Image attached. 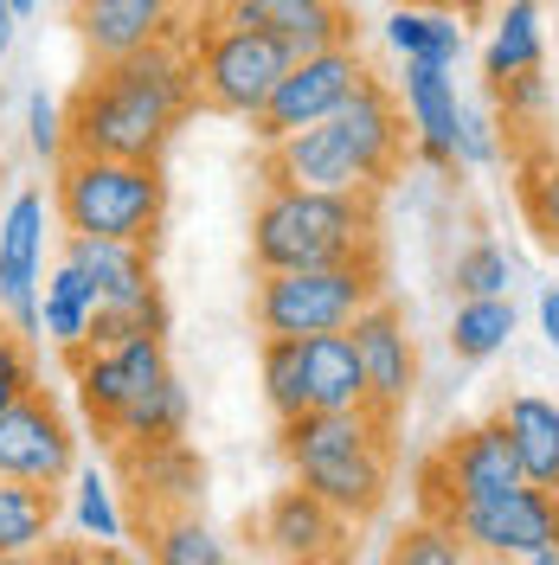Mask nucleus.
<instances>
[{
    "label": "nucleus",
    "mask_w": 559,
    "mask_h": 565,
    "mask_svg": "<svg viewBox=\"0 0 559 565\" xmlns=\"http://www.w3.org/2000/svg\"><path fill=\"white\" fill-rule=\"evenodd\" d=\"M200 109L193 84V45L187 33L129 52L116 65H91L65 109L71 154H109V161H161L175 129Z\"/></svg>",
    "instance_id": "1"
},
{
    "label": "nucleus",
    "mask_w": 559,
    "mask_h": 565,
    "mask_svg": "<svg viewBox=\"0 0 559 565\" xmlns=\"http://www.w3.org/2000/svg\"><path fill=\"white\" fill-rule=\"evenodd\" d=\"M289 482L315 489L341 521H373L392 494V418L367 412H303L277 424Z\"/></svg>",
    "instance_id": "2"
},
{
    "label": "nucleus",
    "mask_w": 559,
    "mask_h": 565,
    "mask_svg": "<svg viewBox=\"0 0 559 565\" xmlns=\"http://www.w3.org/2000/svg\"><path fill=\"white\" fill-rule=\"evenodd\" d=\"M380 250V193H309L264 180L251 206V264L264 270H315Z\"/></svg>",
    "instance_id": "3"
},
{
    "label": "nucleus",
    "mask_w": 559,
    "mask_h": 565,
    "mask_svg": "<svg viewBox=\"0 0 559 565\" xmlns=\"http://www.w3.org/2000/svg\"><path fill=\"white\" fill-rule=\"evenodd\" d=\"M52 212H59L65 238H136V245H148L161 212H168L161 161L65 154L59 180H52Z\"/></svg>",
    "instance_id": "4"
},
{
    "label": "nucleus",
    "mask_w": 559,
    "mask_h": 565,
    "mask_svg": "<svg viewBox=\"0 0 559 565\" xmlns=\"http://www.w3.org/2000/svg\"><path fill=\"white\" fill-rule=\"evenodd\" d=\"M386 264L380 250L348 257V264H315V270H264L251 289V321L271 341H309V334H341L367 302H380Z\"/></svg>",
    "instance_id": "5"
},
{
    "label": "nucleus",
    "mask_w": 559,
    "mask_h": 565,
    "mask_svg": "<svg viewBox=\"0 0 559 565\" xmlns=\"http://www.w3.org/2000/svg\"><path fill=\"white\" fill-rule=\"evenodd\" d=\"M193 45V84H200V109H219V116H239V122H257L277 77L289 71V52L277 39L251 33V26H232L207 13L200 33H187Z\"/></svg>",
    "instance_id": "6"
},
{
    "label": "nucleus",
    "mask_w": 559,
    "mask_h": 565,
    "mask_svg": "<svg viewBox=\"0 0 559 565\" xmlns=\"http://www.w3.org/2000/svg\"><path fill=\"white\" fill-rule=\"evenodd\" d=\"M521 462H515V444L502 424H463L456 437H444L419 469V514L431 521H451L463 508H483L495 494L521 489Z\"/></svg>",
    "instance_id": "7"
},
{
    "label": "nucleus",
    "mask_w": 559,
    "mask_h": 565,
    "mask_svg": "<svg viewBox=\"0 0 559 565\" xmlns=\"http://www.w3.org/2000/svg\"><path fill=\"white\" fill-rule=\"evenodd\" d=\"M360 77H367L360 45H328V52H309V58H289V71L277 77V90H271V104H264V116L251 122L257 148L296 136V129L328 122V116L360 90Z\"/></svg>",
    "instance_id": "8"
},
{
    "label": "nucleus",
    "mask_w": 559,
    "mask_h": 565,
    "mask_svg": "<svg viewBox=\"0 0 559 565\" xmlns=\"http://www.w3.org/2000/svg\"><path fill=\"white\" fill-rule=\"evenodd\" d=\"M444 527L476 553V565H508V559H527V553H553L559 546V494L521 482V489L495 494L483 508L451 514Z\"/></svg>",
    "instance_id": "9"
},
{
    "label": "nucleus",
    "mask_w": 559,
    "mask_h": 565,
    "mask_svg": "<svg viewBox=\"0 0 559 565\" xmlns=\"http://www.w3.org/2000/svg\"><path fill=\"white\" fill-rule=\"evenodd\" d=\"M0 476L33 489H65L77 476V437L52 392H27L13 412H0Z\"/></svg>",
    "instance_id": "10"
},
{
    "label": "nucleus",
    "mask_w": 559,
    "mask_h": 565,
    "mask_svg": "<svg viewBox=\"0 0 559 565\" xmlns=\"http://www.w3.org/2000/svg\"><path fill=\"white\" fill-rule=\"evenodd\" d=\"M71 373H77V405H84V418L109 437V424L123 418V405H129L136 392H148L161 373H175V366H168V341H161V334H136V341H116V348L71 353Z\"/></svg>",
    "instance_id": "11"
},
{
    "label": "nucleus",
    "mask_w": 559,
    "mask_h": 565,
    "mask_svg": "<svg viewBox=\"0 0 559 565\" xmlns=\"http://www.w3.org/2000/svg\"><path fill=\"white\" fill-rule=\"evenodd\" d=\"M45 193L20 186L0 212V321L13 334H39V264H45Z\"/></svg>",
    "instance_id": "12"
},
{
    "label": "nucleus",
    "mask_w": 559,
    "mask_h": 565,
    "mask_svg": "<svg viewBox=\"0 0 559 565\" xmlns=\"http://www.w3.org/2000/svg\"><path fill=\"white\" fill-rule=\"evenodd\" d=\"M348 533H354V521H341L303 482H289V489L271 494V508L257 521V540L271 546L277 565H348Z\"/></svg>",
    "instance_id": "13"
},
{
    "label": "nucleus",
    "mask_w": 559,
    "mask_h": 565,
    "mask_svg": "<svg viewBox=\"0 0 559 565\" xmlns=\"http://www.w3.org/2000/svg\"><path fill=\"white\" fill-rule=\"evenodd\" d=\"M354 348H360V366H367V405L380 412V418L399 424V412L412 405V392H419V341H412V328L405 316L392 309V302H367L360 316H354Z\"/></svg>",
    "instance_id": "14"
},
{
    "label": "nucleus",
    "mask_w": 559,
    "mask_h": 565,
    "mask_svg": "<svg viewBox=\"0 0 559 565\" xmlns=\"http://www.w3.org/2000/svg\"><path fill=\"white\" fill-rule=\"evenodd\" d=\"M335 129L348 136L354 161H360V174L373 193L392 186L399 174V161H405V148H412V129H405V109H399V90L386 84V77H360V90H354L348 104L335 109Z\"/></svg>",
    "instance_id": "15"
},
{
    "label": "nucleus",
    "mask_w": 559,
    "mask_h": 565,
    "mask_svg": "<svg viewBox=\"0 0 559 565\" xmlns=\"http://www.w3.org/2000/svg\"><path fill=\"white\" fill-rule=\"evenodd\" d=\"M207 13L277 39L289 58H309L328 45H354V13L341 0H212Z\"/></svg>",
    "instance_id": "16"
},
{
    "label": "nucleus",
    "mask_w": 559,
    "mask_h": 565,
    "mask_svg": "<svg viewBox=\"0 0 559 565\" xmlns=\"http://www.w3.org/2000/svg\"><path fill=\"white\" fill-rule=\"evenodd\" d=\"M71 33L91 52V65H116L129 52H148L161 39H180L175 0H65Z\"/></svg>",
    "instance_id": "17"
},
{
    "label": "nucleus",
    "mask_w": 559,
    "mask_h": 565,
    "mask_svg": "<svg viewBox=\"0 0 559 565\" xmlns=\"http://www.w3.org/2000/svg\"><path fill=\"white\" fill-rule=\"evenodd\" d=\"M264 180H277V186H309V193H373L367 174H360V161H354L348 136L335 129V116L315 122V129H296V136L271 141V148H264Z\"/></svg>",
    "instance_id": "18"
},
{
    "label": "nucleus",
    "mask_w": 559,
    "mask_h": 565,
    "mask_svg": "<svg viewBox=\"0 0 559 565\" xmlns=\"http://www.w3.org/2000/svg\"><path fill=\"white\" fill-rule=\"evenodd\" d=\"M399 109H405V129H412V154L424 168H456V77L444 65H424L405 58L399 71Z\"/></svg>",
    "instance_id": "19"
},
{
    "label": "nucleus",
    "mask_w": 559,
    "mask_h": 565,
    "mask_svg": "<svg viewBox=\"0 0 559 565\" xmlns=\"http://www.w3.org/2000/svg\"><path fill=\"white\" fill-rule=\"evenodd\" d=\"M65 257L97 282V309H136L148 296H161L148 245L136 238H65Z\"/></svg>",
    "instance_id": "20"
},
{
    "label": "nucleus",
    "mask_w": 559,
    "mask_h": 565,
    "mask_svg": "<svg viewBox=\"0 0 559 565\" xmlns=\"http://www.w3.org/2000/svg\"><path fill=\"white\" fill-rule=\"evenodd\" d=\"M495 424L508 430L527 482L559 494V398H547V392H515V398H502Z\"/></svg>",
    "instance_id": "21"
},
{
    "label": "nucleus",
    "mask_w": 559,
    "mask_h": 565,
    "mask_svg": "<svg viewBox=\"0 0 559 565\" xmlns=\"http://www.w3.org/2000/svg\"><path fill=\"white\" fill-rule=\"evenodd\" d=\"M303 373H309V412H367V366L354 334H309L303 341Z\"/></svg>",
    "instance_id": "22"
},
{
    "label": "nucleus",
    "mask_w": 559,
    "mask_h": 565,
    "mask_svg": "<svg viewBox=\"0 0 559 565\" xmlns=\"http://www.w3.org/2000/svg\"><path fill=\"white\" fill-rule=\"evenodd\" d=\"M386 45L399 52V65L424 58V65L456 71V58H463V13L444 7V0H405V7L386 13Z\"/></svg>",
    "instance_id": "23"
},
{
    "label": "nucleus",
    "mask_w": 559,
    "mask_h": 565,
    "mask_svg": "<svg viewBox=\"0 0 559 565\" xmlns=\"http://www.w3.org/2000/svg\"><path fill=\"white\" fill-rule=\"evenodd\" d=\"M123 462H129V482H136L141 508H193V494L207 489V462L187 450V437L123 450Z\"/></svg>",
    "instance_id": "24"
},
{
    "label": "nucleus",
    "mask_w": 559,
    "mask_h": 565,
    "mask_svg": "<svg viewBox=\"0 0 559 565\" xmlns=\"http://www.w3.org/2000/svg\"><path fill=\"white\" fill-rule=\"evenodd\" d=\"M540 20H547V0H502L495 7L489 45H483V77L489 84L547 65V26Z\"/></svg>",
    "instance_id": "25"
},
{
    "label": "nucleus",
    "mask_w": 559,
    "mask_h": 565,
    "mask_svg": "<svg viewBox=\"0 0 559 565\" xmlns=\"http://www.w3.org/2000/svg\"><path fill=\"white\" fill-rule=\"evenodd\" d=\"M141 553L148 565H232L200 508H141Z\"/></svg>",
    "instance_id": "26"
},
{
    "label": "nucleus",
    "mask_w": 559,
    "mask_h": 565,
    "mask_svg": "<svg viewBox=\"0 0 559 565\" xmlns=\"http://www.w3.org/2000/svg\"><path fill=\"white\" fill-rule=\"evenodd\" d=\"M91 316H97V282L84 277L71 257H59L52 277H45V289H39V334L65 353H84Z\"/></svg>",
    "instance_id": "27"
},
{
    "label": "nucleus",
    "mask_w": 559,
    "mask_h": 565,
    "mask_svg": "<svg viewBox=\"0 0 559 565\" xmlns=\"http://www.w3.org/2000/svg\"><path fill=\"white\" fill-rule=\"evenodd\" d=\"M187 412H193V398L180 386L175 373H161L148 392H136L129 405H123V418L109 424V444L116 450H141V444H175L187 437Z\"/></svg>",
    "instance_id": "28"
},
{
    "label": "nucleus",
    "mask_w": 559,
    "mask_h": 565,
    "mask_svg": "<svg viewBox=\"0 0 559 565\" xmlns=\"http://www.w3.org/2000/svg\"><path fill=\"white\" fill-rule=\"evenodd\" d=\"M45 540H59V489L0 476V553H39Z\"/></svg>",
    "instance_id": "29"
},
{
    "label": "nucleus",
    "mask_w": 559,
    "mask_h": 565,
    "mask_svg": "<svg viewBox=\"0 0 559 565\" xmlns=\"http://www.w3.org/2000/svg\"><path fill=\"white\" fill-rule=\"evenodd\" d=\"M515 296H463L451 316V353L456 360H495V353L515 341Z\"/></svg>",
    "instance_id": "30"
},
{
    "label": "nucleus",
    "mask_w": 559,
    "mask_h": 565,
    "mask_svg": "<svg viewBox=\"0 0 559 565\" xmlns=\"http://www.w3.org/2000/svg\"><path fill=\"white\" fill-rule=\"evenodd\" d=\"M71 521H77V540H91V546H123L129 521H123L116 489L97 462H77V476H71Z\"/></svg>",
    "instance_id": "31"
},
{
    "label": "nucleus",
    "mask_w": 559,
    "mask_h": 565,
    "mask_svg": "<svg viewBox=\"0 0 559 565\" xmlns=\"http://www.w3.org/2000/svg\"><path fill=\"white\" fill-rule=\"evenodd\" d=\"M257 380H264V405L283 418H303L309 412V373H303V341H283L271 334L257 348Z\"/></svg>",
    "instance_id": "32"
},
{
    "label": "nucleus",
    "mask_w": 559,
    "mask_h": 565,
    "mask_svg": "<svg viewBox=\"0 0 559 565\" xmlns=\"http://www.w3.org/2000/svg\"><path fill=\"white\" fill-rule=\"evenodd\" d=\"M515 193H521V212H527V225H534V238L547 250H559V154L553 148H527Z\"/></svg>",
    "instance_id": "33"
},
{
    "label": "nucleus",
    "mask_w": 559,
    "mask_h": 565,
    "mask_svg": "<svg viewBox=\"0 0 559 565\" xmlns=\"http://www.w3.org/2000/svg\"><path fill=\"white\" fill-rule=\"evenodd\" d=\"M386 565H476V553H470V546H463L444 521L419 514V521H405V527L392 533Z\"/></svg>",
    "instance_id": "34"
},
{
    "label": "nucleus",
    "mask_w": 559,
    "mask_h": 565,
    "mask_svg": "<svg viewBox=\"0 0 559 565\" xmlns=\"http://www.w3.org/2000/svg\"><path fill=\"white\" fill-rule=\"evenodd\" d=\"M508 282H515V264H508V250L495 245V238H476V245L456 250V264H451L456 302L463 296H508Z\"/></svg>",
    "instance_id": "35"
},
{
    "label": "nucleus",
    "mask_w": 559,
    "mask_h": 565,
    "mask_svg": "<svg viewBox=\"0 0 559 565\" xmlns=\"http://www.w3.org/2000/svg\"><path fill=\"white\" fill-rule=\"evenodd\" d=\"M136 334H168V302L161 296H148L136 309H97L84 348H116V341H136Z\"/></svg>",
    "instance_id": "36"
},
{
    "label": "nucleus",
    "mask_w": 559,
    "mask_h": 565,
    "mask_svg": "<svg viewBox=\"0 0 559 565\" xmlns=\"http://www.w3.org/2000/svg\"><path fill=\"white\" fill-rule=\"evenodd\" d=\"M489 97L508 116V129H534L547 116V104H553V84H547V71H515V77L489 84Z\"/></svg>",
    "instance_id": "37"
},
{
    "label": "nucleus",
    "mask_w": 559,
    "mask_h": 565,
    "mask_svg": "<svg viewBox=\"0 0 559 565\" xmlns=\"http://www.w3.org/2000/svg\"><path fill=\"white\" fill-rule=\"evenodd\" d=\"M456 168H502V116L495 109H456Z\"/></svg>",
    "instance_id": "38"
},
{
    "label": "nucleus",
    "mask_w": 559,
    "mask_h": 565,
    "mask_svg": "<svg viewBox=\"0 0 559 565\" xmlns=\"http://www.w3.org/2000/svg\"><path fill=\"white\" fill-rule=\"evenodd\" d=\"M27 392H39V366H33V348L27 334L0 328V412H13Z\"/></svg>",
    "instance_id": "39"
},
{
    "label": "nucleus",
    "mask_w": 559,
    "mask_h": 565,
    "mask_svg": "<svg viewBox=\"0 0 559 565\" xmlns=\"http://www.w3.org/2000/svg\"><path fill=\"white\" fill-rule=\"evenodd\" d=\"M27 141H33V154H39V161H65V154H71L65 109L52 104L45 90H33V97H27Z\"/></svg>",
    "instance_id": "40"
},
{
    "label": "nucleus",
    "mask_w": 559,
    "mask_h": 565,
    "mask_svg": "<svg viewBox=\"0 0 559 565\" xmlns=\"http://www.w3.org/2000/svg\"><path fill=\"white\" fill-rule=\"evenodd\" d=\"M33 565H97V546L91 540H45L33 553Z\"/></svg>",
    "instance_id": "41"
},
{
    "label": "nucleus",
    "mask_w": 559,
    "mask_h": 565,
    "mask_svg": "<svg viewBox=\"0 0 559 565\" xmlns=\"http://www.w3.org/2000/svg\"><path fill=\"white\" fill-rule=\"evenodd\" d=\"M534 321H540L547 348L559 353V282H547V289H540V302H534Z\"/></svg>",
    "instance_id": "42"
},
{
    "label": "nucleus",
    "mask_w": 559,
    "mask_h": 565,
    "mask_svg": "<svg viewBox=\"0 0 559 565\" xmlns=\"http://www.w3.org/2000/svg\"><path fill=\"white\" fill-rule=\"evenodd\" d=\"M13 33H20V13H13V7H7V0H0V58H7V52H13Z\"/></svg>",
    "instance_id": "43"
},
{
    "label": "nucleus",
    "mask_w": 559,
    "mask_h": 565,
    "mask_svg": "<svg viewBox=\"0 0 559 565\" xmlns=\"http://www.w3.org/2000/svg\"><path fill=\"white\" fill-rule=\"evenodd\" d=\"M97 565H148V553H123V546H97Z\"/></svg>",
    "instance_id": "44"
},
{
    "label": "nucleus",
    "mask_w": 559,
    "mask_h": 565,
    "mask_svg": "<svg viewBox=\"0 0 559 565\" xmlns=\"http://www.w3.org/2000/svg\"><path fill=\"white\" fill-rule=\"evenodd\" d=\"M508 565H559V546H553V553H527V559H508Z\"/></svg>",
    "instance_id": "45"
},
{
    "label": "nucleus",
    "mask_w": 559,
    "mask_h": 565,
    "mask_svg": "<svg viewBox=\"0 0 559 565\" xmlns=\"http://www.w3.org/2000/svg\"><path fill=\"white\" fill-rule=\"evenodd\" d=\"M0 565H33V553H0Z\"/></svg>",
    "instance_id": "46"
},
{
    "label": "nucleus",
    "mask_w": 559,
    "mask_h": 565,
    "mask_svg": "<svg viewBox=\"0 0 559 565\" xmlns=\"http://www.w3.org/2000/svg\"><path fill=\"white\" fill-rule=\"evenodd\" d=\"M7 7H13V13H20V20H27V13H33L39 0H7Z\"/></svg>",
    "instance_id": "47"
},
{
    "label": "nucleus",
    "mask_w": 559,
    "mask_h": 565,
    "mask_svg": "<svg viewBox=\"0 0 559 565\" xmlns=\"http://www.w3.org/2000/svg\"><path fill=\"white\" fill-rule=\"evenodd\" d=\"M180 7H212V0H175V13H180Z\"/></svg>",
    "instance_id": "48"
},
{
    "label": "nucleus",
    "mask_w": 559,
    "mask_h": 565,
    "mask_svg": "<svg viewBox=\"0 0 559 565\" xmlns=\"http://www.w3.org/2000/svg\"><path fill=\"white\" fill-rule=\"evenodd\" d=\"M392 7H405V0H392Z\"/></svg>",
    "instance_id": "49"
},
{
    "label": "nucleus",
    "mask_w": 559,
    "mask_h": 565,
    "mask_svg": "<svg viewBox=\"0 0 559 565\" xmlns=\"http://www.w3.org/2000/svg\"><path fill=\"white\" fill-rule=\"evenodd\" d=\"M341 7H348V0H341Z\"/></svg>",
    "instance_id": "50"
}]
</instances>
